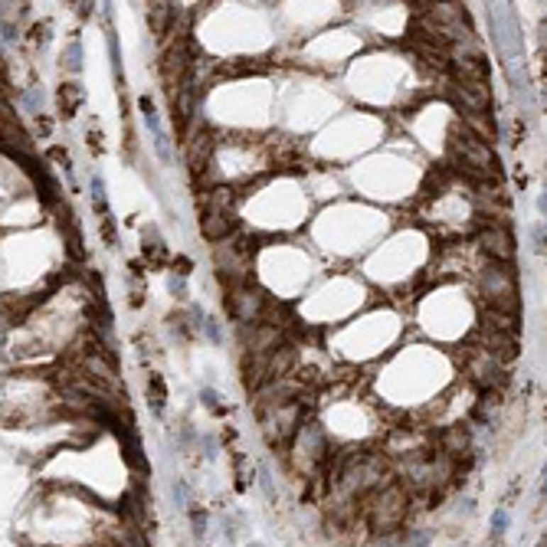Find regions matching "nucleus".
<instances>
[{
    "label": "nucleus",
    "instance_id": "obj_1",
    "mask_svg": "<svg viewBox=\"0 0 547 547\" xmlns=\"http://www.w3.org/2000/svg\"><path fill=\"white\" fill-rule=\"evenodd\" d=\"M407 508H410V492L403 485H380L370 498V504L364 508V518L377 534H390L394 528H400L403 518H407Z\"/></svg>",
    "mask_w": 547,
    "mask_h": 547
},
{
    "label": "nucleus",
    "instance_id": "obj_2",
    "mask_svg": "<svg viewBox=\"0 0 547 547\" xmlns=\"http://www.w3.org/2000/svg\"><path fill=\"white\" fill-rule=\"evenodd\" d=\"M482 295L488 299L492 311H502V315H518L521 311V299H518V285H514L508 265H488L482 272Z\"/></svg>",
    "mask_w": 547,
    "mask_h": 547
},
{
    "label": "nucleus",
    "instance_id": "obj_3",
    "mask_svg": "<svg viewBox=\"0 0 547 547\" xmlns=\"http://www.w3.org/2000/svg\"><path fill=\"white\" fill-rule=\"evenodd\" d=\"M453 151L459 158V167H465L469 174H479V177H495L498 167H495V151L482 141L479 135H472V131H455L453 135Z\"/></svg>",
    "mask_w": 547,
    "mask_h": 547
},
{
    "label": "nucleus",
    "instance_id": "obj_4",
    "mask_svg": "<svg viewBox=\"0 0 547 547\" xmlns=\"http://www.w3.org/2000/svg\"><path fill=\"white\" fill-rule=\"evenodd\" d=\"M214 263H216V275H220L223 285H246L249 282V253L240 243H216L214 249Z\"/></svg>",
    "mask_w": 547,
    "mask_h": 547
},
{
    "label": "nucleus",
    "instance_id": "obj_5",
    "mask_svg": "<svg viewBox=\"0 0 547 547\" xmlns=\"http://www.w3.org/2000/svg\"><path fill=\"white\" fill-rule=\"evenodd\" d=\"M325 453H328V446H325V433H321V426H315V423L299 426V433H295V446H292V465L308 475V472H315L318 465H321Z\"/></svg>",
    "mask_w": 547,
    "mask_h": 547
},
{
    "label": "nucleus",
    "instance_id": "obj_6",
    "mask_svg": "<svg viewBox=\"0 0 547 547\" xmlns=\"http://www.w3.org/2000/svg\"><path fill=\"white\" fill-rule=\"evenodd\" d=\"M265 308V295L263 289H256V285H236V289H230V311L240 321H256L259 315H263Z\"/></svg>",
    "mask_w": 547,
    "mask_h": 547
},
{
    "label": "nucleus",
    "instance_id": "obj_7",
    "mask_svg": "<svg viewBox=\"0 0 547 547\" xmlns=\"http://www.w3.org/2000/svg\"><path fill=\"white\" fill-rule=\"evenodd\" d=\"M453 102L459 105L465 115H482V111L492 105V86H488V82H455Z\"/></svg>",
    "mask_w": 547,
    "mask_h": 547
},
{
    "label": "nucleus",
    "instance_id": "obj_8",
    "mask_svg": "<svg viewBox=\"0 0 547 547\" xmlns=\"http://www.w3.org/2000/svg\"><path fill=\"white\" fill-rule=\"evenodd\" d=\"M479 243L495 263L508 265L514 259V240H512V233L504 230V226H488V230H482Z\"/></svg>",
    "mask_w": 547,
    "mask_h": 547
},
{
    "label": "nucleus",
    "instance_id": "obj_9",
    "mask_svg": "<svg viewBox=\"0 0 547 547\" xmlns=\"http://www.w3.org/2000/svg\"><path fill=\"white\" fill-rule=\"evenodd\" d=\"M439 449L446 455V459H459V455H465L472 449V433L469 426H462V423H455V426L443 429V436H439Z\"/></svg>",
    "mask_w": 547,
    "mask_h": 547
},
{
    "label": "nucleus",
    "instance_id": "obj_10",
    "mask_svg": "<svg viewBox=\"0 0 547 547\" xmlns=\"http://www.w3.org/2000/svg\"><path fill=\"white\" fill-rule=\"evenodd\" d=\"M453 69H455V76H459V82H488V66L482 62V56H475V53L455 56Z\"/></svg>",
    "mask_w": 547,
    "mask_h": 547
},
{
    "label": "nucleus",
    "instance_id": "obj_11",
    "mask_svg": "<svg viewBox=\"0 0 547 547\" xmlns=\"http://www.w3.org/2000/svg\"><path fill=\"white\" fill-rule=\"evenodd\" d=\"M236 226V220H233V214H226V210H206L204 220H200V230H204V236L210 243H220L226 240V233Z\"/></svg>",
    "mask_w": 547,
    "mask_h": 547
},
{
    "label": "nucleus",
    "instance_id": "obj_12",
    "mask_svg": "<svg viewBox=\"0 0 547 547\" xmlns=\"http://www.w3.org/2000/svg\"><path fill=\"white\" fill-rule=\"evenodd\" d=\"M469 374L479 380L482 387H495V384H502L504 377H502V368H498V360L495 358H488L485 350H482L479 358L469 364Z\"/></svg>",
    "mask_w": 547,
    "mask_h": 547
},
{
    "label": "nucleus",
    "instance_id": "obj_13",
    "mask_svg": "<svg viewBox=\"0 0 547 547\" xmlns=\"http://www.w3.org/2000/svg\"><path fill=\"white\" fill-rule=\"evenodd\" d=\"M60 115L62 118H72L79 111V105H82V99H86V92H82V86H76V82H66V86H60Z\"/></svg>",
    "mask_w": 547,
    "mask_h": 547
},
{
    "label": "nucleus",
    "instance_id": "obj_14",
    "mask_svg": "<svg viewBox=\"0 0 547 547\" xmlns=\"http://www.w3.org/2000/svg\"><path fill=\"white\" fill-rule=\"evenodd\" d=\"M485 328L488 331H495V334H508V338H512V334L518 331V321H514L512 315H502V311H492V308H488L485 311Z\"/></svg>",
    "mask_w": 547,
    "mask_h": 547
},
{
    "label": "nucleus",
    "instance_id": "obj_15",
    "mask_svg": "<svg viewBox=\"0 0 547 547\" xmlns=\"http://www.w3.org/2000/svg\"><path fill=\"white\" fill-rule=\"evenodd\" d=\"M413 50H416L419 56H426V62H433V66H439V69L449 66V53H446V46L423 43V40H413Z\"/></svg>",
    "mask_w": 547,
    "mask_h": 547
},
{
    "label": "nucleus",
    "instance_id": "obj_16",
    "mask_svg": "<svg viewBox=\"0 0 547 547\" xmlns=\"http://www.w3.org/2000/svg\"><path fill=\"white\" fill-rule=\"evenodd\" d=\"M174 13H177V10H174L171 4H151V7H148V17H151L154 33H164V30H167V20H174Z\"/></svg>",
    "mask_w": 547,
    "mask_h": 547
},
{
    "label": "nucleus",
    "instance_id": "obj_17",
    "mask_svg": "<svg viewBox=\"0 0 547 547\" xmlns=\"http://www.w3.org/2000/svg\"><path fill=\"white\" fill-rule=\"evenodd\" d=\"M145 256H148V263L151 265H158L164 259V243H161V236H158L154 226H148L145 230Z\"/></svg>",
    "mask_w": 547,
    "mask_h": 547
},
{
    "label": "nucleus",
    "instance_id": "obj_18",
    "mask_svg": "<svg viewBox=\"0 0 547 547\" xmlns=\"http://www.w3.org/2000/svg\"><path fill=\"white\" fill-rule=\"evenodd\" d=\"M151 407H154L158 413L164 410V380H161L158 374L151 377Z\"/></svg>",
    "mask_w": 547,
    "mask_h": 547
},
{
    "label": "nucleus",
    "instance_id": "obj_19",
    "mask_svg": "<svg viewBox=\"0 0 547 547\" xmlns=\"http://www.w3.org/2000/svg\"><path fill=\"white\" fill-rule=\"evenodd\" d=\"M66 66L72 69V72H79V69H82V46H79V43H72L66 50Z\"/></svg>",
    "mask_w": 547,
    "mask_h": 547
},
{
    "label": "nucleus",
    "instance_id": "obj_20",
    "mask_svg": "<svg viewBox=\"0 0 547 547\" xmlns=\"http://www.w3.org/2000/svg\"><path fill=\"white\" fill-rule=\"evenodd\" d=\"M190 518H194V534L200 538V534H204V528H206V514L204 512H194Z\"/></svg>",
    "mask_w": 547,
    "mask_h": 547
},
{
    "label": "nucleus",
    "instance_id": "obj_21",
    "mask_svg": "<svg viewBox=\"0 0 547 547\" xmlns=\"http://www.w3.org/2000/svg\"><path fill=\"white\" fill-rule=\"evenodd\" d=\"M492 528H495V534H502V531L508 528V514H504V512H495V518H492Z\"/></svg>",
    "mask_w": 547,
    "mask_h": 547
},
{
    "label": "nucleus",
    "instance_id": "obj_22",
    "mask_svg": "<svg viewBox=\"0 0 547 547\" xmlns=\"http://www.w3.org/2000/svg\"><path fill=\"white\" fill-rule=\"evenodd\" d=\"M426 541H429V534L419 531V534H410V538H407V547H426Z\"/></svg>",
    "mask_w": 547,
    "mask_h": 547
},
{
    "label": "nucleus",
    "instance_id": "obj_23",
    "mask_svg": "<svg viewBox=\"0 0 547 547\" xmlns=\"http://www.w3.org/2000/svg\"><path fill=\"white\" fill-rule=\"evenodd\" d=\"M46 158H53V161H66V167L72 161H69V154H66V148H50V154H46Z\"/></svg>",
    "mask_w": 547,
    "mask_h": 547
},
{
    "label": "nucleus",
    "instance_id": "obj_24",
    "mask_svg": "<svg viewBox=\"0 0 547 547\" xmlns=\"http://www.w3.org/2000/svg\"><path fill=\"white\" fill-rule=\"evenodd\" d=\"M174 265H177V275H187L190 272V259H184V256L174 259Z\"/></svg>",
    "mask_w": 547,
    "mask_h": 547
},
{
    "label": "nucleus",
    "instance_id": "obj_25",
    "mask_svg": "<svg viewBox=\"0 0 547 547\" xmlns=\"http://www.w3.org/2000/svg\"><path fill=\"white\" fill-rule=\"evenodd\" d=\"M534 246H538V253L544 249V223H541V226H534Z\"/></svg>",
    "mask_w": 547,
    "mask_h": 547
},
{
    "label": "nucleus",
    "instance_id": "obj_26",
    "mask_svg": "<svg viewBox=\"0 0 547 547\" xmlns=\"http://www.w3.org/2000/svg\"><path fill=\"white\" fill-rule=\"evenodd\" d=\"M204 403L210 407V410H220V403H216V394H214V390H204Z\"/></svg>",
    "mask_w": 547,
    "mask_h": 547
},
{
    "label": "nucleus",
    "instance_id": "obj_27",
    "mask_svg": "<svg viewBox=\"0 0 547 547\" xmlns=\"http://www.w3.org/2000/svg\"><path fill=\"white\" fill-rule=\"evenodd\" d=\"M171 292H177V295H184V282H180V279H171Z\"/></svg>",
    "mask_w": 547,
    "mask_h": 547
},
{
    "label": "nucleus",
    "instance_id": "obj_28",
    "mask_svg": "<svg viewBox=\"0 0 547 547\" xmlns=\"http://www.w3.org/2000/svg\"><path fill=\"white\" fill-rule=\"evenodd\" d=\"M253 547H259V544H253Z\"/></svg>",
    "mask_w": 547,
    "mask_h": 547
}]
</instances>
